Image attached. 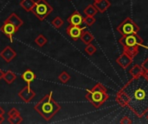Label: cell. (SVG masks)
Returning <instances> with one entry per match:
<instances>
[{
  "mask_svg": "<svg viewBox=\"0 0 148 124\" xmlns=\"http://www.w3.org/2000/svg\"><path fill=\"white\" fill-rule=\"evenodd\" d=\"M116 103L142 118L148 112V76L145 73L132 77L116 94Z\"/></svg>",
  "mask_w": 148,
  "mask_h": 124,
  "instance_id": "6da1fadb",
  "label": "cell"
},
{
  "mask_svg": "<svg viewBox=\"0 0 148 124\" xmlns=\"http://www.w3.org/2000/svg\"><path fill=\"white\" fill-rule=\"evenodd\" d=\"M53 93L50 91L45 95L34 107V110L46 121H50L61 110V106L53 99Z\"/></svg>",
  "mask_w": 148,
  "mask_h": 124,
  "instance_id": "7a4b0ae2",
  "label": "cell"
},
{
  "mask_svg": "<svg viewBox=\"0 0 148 124\" xmlns=\"http://www.w3.org/2000/svg\"><path fill=\"white\" fill-rule=\"evenodd\" d=\"M119 42L121 45H122L124 52L130 55L132 58H134L138 54L140 47L143 46L144 40L137 33L122 35L119 40Z\"/></svg>",
  "mask_w": 148,
  "mask_h": 124,
  "instance_id": "3957f363",
  "label": "cell"
},
{
  "mask_svg": "<svg viewBox=\"0 0 148 124\" xmlns=\"http://www.w3.org/2000/svg\"><path fill=\"white\" fill-rule=\"evenodd\" d=\"M85 98L95 108L98 109L108 100L109 96L108 94L107 88L101 84L98 83L91 90L87 91Z\"/></svg>",
  "mask_w": 148,
  "mask_h": 124,
  "instance_id": "277c9868",
  "label": "cell"
},
{
  "mask_svg": "<svg viewBox=\"0 0 148 124\" xmlns=\"http://www.w3.org/2000/svg\"><path fill=\"white\" fill-rule=\"evenodd\" d=\"M31 11L39 20L43 21L53 11V7L46 0H37Z\"/></svg>",
  "mask_w": 148,
  "mask_h": 124,
  "instance_id": "5b68a950",
  "label": "cell"
},
{
  "mask_svg": "<svg viewBox=\"0 0 148 124\" xmlns=\"http://www.w3.org/2000/svg\"><path fill=\"white\" fill-rule=\"evenodd\" d=\"M116 29L121 35L137 34L140 30V28L137 25V23L129 16L127 17L123 22H121Z\"/></svg>",
  "mask_w": 148,
  "mask_h": 124,
  "instance_id": "8992f818",
  "label": "cell"
},
{
  "mask_svg": "<svg viewBox=\"0 0 148 124\" xmlns=\"http://www.w3.org/2000/svg\"><path fill=\"white\" fill-rule=\"evenodd\" d=\"M0 30L10 41V42H13V35L18 31V28L14 24H12L7 21H4L3 24L0 28Z\"/></svg>",
  "mask_w": 148,
  "mask_h": 124,
  "instance_id": "52a82bcc",
  "label": "cell"
},
{
  "mask_svg": "<svg viewBox=\"0 0 148 124\" xmlns=\"http://www.w3.org/2000/svg\"><path fill=\"white\" fill-rule=\"evenodd\" d=\"M18 98L22 99L24 103H29L35 97L36 92L31 89L30 85H27L25 87H23L19 92H18Z\"/></svg>",
  "mask_w": 148,
  "mask_h": 124,
  "instance_id": "ba28073f",
  "label": "cell"
},
{
  "mask_svg": "<svg viewBox=\"0 0 148 124\" xmlns=\"http://www.w3.org/2000/svg\"><path fill=\"white\" fill-rule=\"evenodd\" d=\"M84 31V28H82L81 26H74V25H69L66 28L67 34L71 37L72 40L77 41L81 38L82 32Z\"/></svg>",
  "mask_w": 148,
  "mask_h": 124,
  "instance_id": "9c48e42d",
  "label": "cell"
},
{
  "mask_svg": "<svg viewBox=\"0 0 148 124\" xmlns=\"http://www.w3.org/2000/svg\"><path fill=\"white\" fill-rule=\"evenodd\" d=\"M134 58H132L130 55H128L127 53L123 52L117 59H116V63L122 68V69H127L128 66L133 63Z\"/></svg>",
  "mask_w": 148,
  "mask_h": 124,
  "instance_id": "30bf717a",
  "label": "cell"
},
{
  "mask_svg": "<svg viewBox=\"0 0 148 124\" xmlns=\"http://www.w3.org/2000/svg\"><path fill=\"white\" fill-rule=\"evenodd\" d=\"M16 56V52L10 46L5 47L0 52V57L7 63H10Z\"/></svg>",
  "mask_w": 148,
  "mask_h": 124,
  "instance_id": "8fae6325",
  "label": "cell"
},
{
  "mask_svg": "<svg viewBox=\"0 0 148 124\" xmlns=\"http://www.w3.org/2000/svg\"><path fill=\"white\" fill-rule=\"evenodd\" d=\"M68 22L69 25L82 26V24L83 23V17L79 11L75 10L68 17Z\"/></svg>",
  "mask_w": 148,
  "mask_h": 124,
  "instance_id": "7c38bea8",
  "label": "cell"
},
{
  "mask_svg": "<svg viewBox=\"0 0 148 124\" xmlns=\"http://www.w3.org/2000/svg\"><path fill=\"white\" fill-rule=\"evenodd\" d=\"M94 5L97 9V10L101 13H104L108 9L110 8L111 3L109 0H100L97 2H95Z\"/></svg>",
  "mask_w": 148,
  "mask_h": 124,
  "instance_id": "4fadbf2b",
  "label": "cell"
},
{
  "mask_svg": "<svg viewBox=\"0 0 148 124\" xmlns=\"http://www.w3.org/2000/svg\"><path fill=\"white\" fill-rule=\"evenodd\" d=\"M21 78L27 83V85H30V83L36 79V75L30 69H27L21 74Z\"/></svg>",
  "mask_w": 148,
  "mask_h": 124,
  "instance_id": "5bb4252c",
  "label": "cell"
},
{
  "mask_svg": "<svg viewBox=\"0 0 148 124\" xmlns=\"http://www.w3.org/2000/svg\"><path fill=\"white\" fill-rule=\"evenodd\" d=\"M5 21L10 22V23H12V24H14L18 29H19V28H21V26L23 24V21L16 13H11V14L9 16V17H8Z\"/></svg>",
  "mask_w": 148,
  "mask_h": 124,
  "instance_id": "9a60e30c",
  "label": "cell"
},
{
  "mask_svg": "<svg viewBox=\"0 0 148 124\" xmlns=\"http://www.w3.org/2000/svg\"><path fill=\"white\" fill-rule=\"evenodd\" d=\"M3 79L8 84V85H10L12 84L16 79V75L11 72V71H6L3 73Z\"/></svg>",
  "mask_w": 148,
  "mask_h": 124,
  "instance_id": "2e32d148",
  "label": "cell"
},
{
  "mask_svg": "<svg viewBox=\"0 0 148 124\" xmlns=\"http://www.w3.org/2000/svg\"><path fill=\"white\" fill-rule=\"evenodd\" d=\"M80 39L84 44L88 45V44H90L94 41V35L89 31H83Z\"/></svg>",
  "mask_w": 148,
  "mask_h": 124,
  "instance_id": "e0dca14e",
  "label": "cell"
},
{
  "mask_svg": "<svg viewBox=\"0 0 148 124\" xmlns=\"http://www.w3.org/2000/svg\"><path fill=\"white\" fill-rule=\"evenodd\" d=\"M35 3L36 2L34 0H22L20 2V6L26 11H31Z\"/></svg>",
  "mask_w": 148,
  "mask_h": 124,
  "instance_id": "ac0fdd59",
  "label": "cell"
},
{
  "mask_svg": "<svg viewBox=\"0 0 148 124\" xmlns=\"http://www.w3.org/2000/svg\"><path fill=\"white\" fill-rule=\"evenodd\" d=\"M97 12L98 10L94 4H88L83 10V13L86 16H95L97 14Z\"/></svg>",
  "mask_w": 148,
  "mask_h": 124,
  "instance_id": "d6986e66",
  "label": "cell"
},
{
  "mask_svg": "<svg viewBox=\"0 0 148 124\" xmlns=\"http://www.w3.org/2000/svg\"><path fill=\"white\" fill-rule=\"evenodd\" d=\"M144 71L141 67L140 65H138V64H135L130 70H129V74L132 76V77H134V76H137V75H140L141 73H143Z\"/></svg>",
  "mask_w": 148,
  "mask_h": 124,
  "instance_id": "ffe728a7",
  "label": "cell"
},
{
  "mask_svg": "<svg viewBox=\"0 0 148 124\" xmlns=\"http://www.w3.org/2000/svg\"><path fill=\"white\" fill-rule=\"evenodd\" d=\"M35 42L36 43V45H37L38 47H43V46L48 42V40H47V38H46L43 35L40 34V35H38L36 36V38L35 39Z\"/></svg>",
  "mask_w": 148,
  "mask_h": 124,
  "instance_id": "44dd1931",
  "label": "cell"
},
{
  "mask_svg": "<svg viewBox=\"0 0 148 124\" xmlns=\"http://www.w3.org/2000/svg\"><path fill=\"white\" fill-rule=\"evenodd\" d=\"M63 23H64V22H63V20H62L60 16H56V17L52 20V22H51L52 26L55 27L56 28H60L63 25Z\"/></svg>",
  "mask_w": 148,
  "mask_h": 124,
  "instance_id": "7402d4cb",
  "label": "cell"
},
{
  "mask_svg": "<svg viewBox=\"0 0 148 124\" xmlns=\"http://www.w3.org/2000/svg\"><path fill=\"white\" fill-rule=\"evenodd\" d=\"M8 122L11 124H19L23 123V117H21V115H16L14 117H9L8 118Z\"/></svg>",
  "mask_w": 148,
  "mask_h": 124,
  "instance_id": "603a6c76",
  "label": "cell"
},
{
  "mask_svg": "<svg viewBox=\"0 0 148 124\" xmlns=\"http://www.w3.org/2000/svg\"><path fill=\"white\" fill-rule=\"evenodd\" d=\"M58 79H59L62 84H66V83H68V82L69 81V79H70V75H69L67 72L63 71V72H62L61 74L59 75Z\"/></svg>",
  "mask_w": 148,
  "mask_h": 124,
  "instance_id": "cb8c5ba5",
  "label": "cell"
},
{
  "mask_svg": "<svg viewBox=\"0 0 148 124\" xmlns=\"http://www.w3.org/2000/svg\"><path fill=\"white\" fill-rule=\"evenodd\" d=\"M85 52L88 54V55H93L95 53H96V51H97V48H96V47L95 46H94L93 44H88L87 46H86V47H85Z\"/></svg>",
  "mask_w": 148,
  "mask_h": 124,
  "instance_id": "d4e9b609",
  "label": "cell"
},
{
  "mask_svg": "<svg viewBox=\"0 0 148 124\" xmlns=\"http://www.w3.org/2000/svg\"><path fill=\"white\" fill-rule=\"evenodd\" d=\"M96 22L95 16H86L83 18V22L87 25V26H92L95 22Z\"/></svg>",
  "mask_w": 148,
  "mask_h": 124,
  "instance_id": "484cf974",
  "label": "cell"
},
{
  "mask_svg": "<svg viewBox=\"0 0 148 124\" xmlns=\"http://www.w3.org/2000/svg\"><path fill=\"white\" fill-rule=\"evenodd\" d=\"M140 66H141V67H142L144 73L148 76V57L143 61V63H142Z\"/></svg>",
  "mask_w": 148,
  "mask_h": 124,
  "instance_id": "4316f807",
  "label": "cell"
},
{
  "mask_svg": "<svg viewBox=\"0 0 148 124\" xmlns=\"http://www.w3.org/2000/svg\"><path fill=\"white\" fill-rule=\"evenodd\" d=\"M20 112L16 108H12L10 110V111H8V116L9 117H14V116H16V115H19Z\"/></svg>",
  "mask_w": 148,
  "mask_h": 124,
  "instance_id": "83f0119b",
  "label": "cell"
},
{
  "mask_svg": "<svg viewBox=\"0 0 148 124\" xmlns=\"http://www.w3.org/2000/svg\"><path fill=\"white\" fill-rule=\"evenodd\" d=\"M120 123L121 124H132L133 123V121H132L128 117H124L121 120Z\"/></svg>",
  "mask_w": 148,
  "mask_h": 124,
  "instance_id": "f1b7e54d",
  "label": "cell"
},
{
  "mask_svg": "<svg viewBox=\"0 0 148 124\" xmlns=\"http://www.w3.org/2000/svg\"><path fill=\"white\" fill-rule=\"evenodd\" d=\"M5 114V111H4V110L0 106V116H3Z\"/></svg>",
  "mask_w": 148,
  "mask_h": 124,
  "instance_id": "f546056e",
  "label": "cell"
},
{
  "mask_svg": "<svg viewBox=\"0 0 148 124\" xmlns=\"http://www.w3.org/2000/svg\"><path fill=\"white\" fill-rule=\"evenodd\" d=\"M4 122V117L3 116H0V124L3 123Z\"/></svg>",
  "mask_w": 148,
  "mask_h": 124,
  "instance_id": "4dcf8cb0",
  "label": "cell"
},
{
  "mask_svg": "<svg viewBox=\"0 0 148 124\" xmlns=\"http://www.w3.org/2000/svg\"><path fill=\"white\" fill-rule=\"evenodd\" d=\"M3 73H4V72H3V71H2V70L0 69V80H1L2 79H3Z\"/></svg>",
  "mask_w": 148,
  "mask_h": 124,
  "instance_id": "1f68e13d",
  "label": "cell"
},
{
  "mask_svg": "<svg viewBox=\"0 0 148 124\" xmlns=\"http://www.w3.org/2000/svg\"><path fill=\"white\" fill-rule=\"evenodd\" d=\"M145 117H146V118H147V121H148V112H147V115H146Z\"/></svg>",
  "mask_w": 148,
  "mask_h": 124,
  "instance_id": "d6a6232c",
  "label": "cell"
},
{
  "mask_svg": "<svg viewBox=\"0 0 148 124\" xmlns=\"http://www.w3.org/2000/svg\"><path fill=\"white\" fill-rule=\"evenodd\" d=\"M95 2H97V1H100V0H94Z\"/></svg>",
  "mask_w": 148,
  "mask_h": 124,
  "instance_id": "836d02e7",
  "label": "cell"
}]
</instances>
